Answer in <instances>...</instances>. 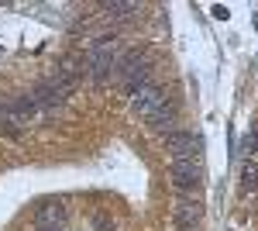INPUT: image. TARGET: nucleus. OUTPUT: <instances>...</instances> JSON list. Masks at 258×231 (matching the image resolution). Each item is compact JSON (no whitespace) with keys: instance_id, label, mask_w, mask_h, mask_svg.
<instances>
[{"instance_id":"f257e3e1","label":"nucleus","mask_w":258,"mask_h":231,"mask_svg":"<svg viewBox=\"0 0 258 231\" xmlns=\"http://www.w3.org/2000/svg\"><path fill=\"white\" fill-rule=\"evenodd\" d=\"M117 73V49H114V35H100L86 56V79L93 86H107Z\"/></svg>"},{"instance_id":"f03ea898","label":"nucleus","mask_w":258,"mask_h":231,"mask_svg":"<svg viewBox=\"0 0 258 231\" xmlns=\"http://www.w3.org/2000/svg\"><path fill=\"white\" fill-rule=\"evenodd\" d=\"M117 83L127 90V97H135L138 90L148 86V59L141 52H127L124 59H117Z\"/></svg>"},{"instance_id":"7ed1b4c3","label":"nucleus","mask_w":258,"mask_h":231,"mask_svg":"<svg viewBox=\"0 0 258 231\" xmlns=\"http://www.w3.org/2000/svg\"><path fill=\"white\" fill-rule=\"evenodd\" d=\"M169 176L179 193H197L203 183V166H200V159H179V162H172Z\"/></svg>"},{"instance_id":"20e7f679","label":"nucleus","mask_w":258,"mask_h":231,"mask_svg":"<svg viewBox=\"0 0 258 231\" xmlns=\"http://www.w3.org/2000/svg\"><path fill=\"white\" fill-rule=\"evenodd\" d=\"M200 149H203L200 135L186 131V128H176V131L165 135V152L172 155V162H179V159H200Z\"/></svg>"},{"instance_id":"39448f33","label":"nucleus","mask_w":258,"mask_h":231,"mask_svg":"<svg viewBox=\"0 0 258 231\" xmlns=\"http://www.w3.org/2000/svg\"><path fill=\"white\" fill-rule=\"evenodd\" d=\"M83 76H86V59H80V56H66L59 62V69H55V83L66 90V97L83 83Z\"/></svg>"},{"instance_id":"423d86ee","label":"nucleus","mask_w":258,"mask_h":231,"mask_svg":"<svg viewBox=\"0 0 258 231\" xmlns=\"http://www.w3.org/2000/svg\"><path fill=\"white\" fill-rule=\"evenodd\" d=\"M35 94V104H38V114H52V111H62L66 104V90H62L55 79H41L38 86L31 90Z\"/></svg>"},{"instance_id":"0eeeda50","label":"nucleus","mask_w":258,"mask_h":231,"mask_svg":"<svg viewBox=\"0 0 258 231\" xmlns=\"http://www.w3.org/2000/svg\"><path fill=\"white\" fill-rule=\"evenodd\" d=\"M165 100H169V97H165V90H159V86H152V83H148L145 90H138V94L131 97V111H135L138 117H145V121H148V117L155 114V111H159Z\"/></svg>"},{"instance_id":"6e6552de","label":"nucleus","mask_w":258,"mask_h":231,"mask_svg":"<svg viewBox=\"0 0 258 231\" xmlns=\"http://www.w3.org/2000/svg\"><path fill=\"white\" fill-rule=\"evenodd\" d=\"M48 224H66L62 200H41L38 207H35V228H48Z\"/></svg>"},{"instance_id":"1a4fd4ad","label":"nucleus","mask_w":258,"mask_h":231,"mask_svg":"<svg viewBox=\"0 0 258 231\" xmlns=\"http://www.w3.org/2000/svg\"><path fill=\"white\" fill-rule=\"evenodd\" d=\"M200 200H179L172 207V221L179 224V231H193L200 224Z\"/></svg>"},{"instance_id":"9d476101","label":"nucleus","mask_w":258,"mask_h":231,"mask_svg":"<svg viewBox=\"0 0 258 231\" xmlns=\"http://www.w3.org/2000/svg\"><path fill=\"white\" fill-rule=\"evenodd\" d=\"M7 111H11V117L18 121V124H24V121H31V117L38 114V104H35V94H18L7 100Z\"/></svg>"},{"instance_id":"9b49d317","label":"nucleus","mask_w":258,"mask_h":231,"mask_svg":"<svg viewBox=\"0 0 258 231\" xmlns=\"http://www.w3.org/2000/svg\"><path fill=\"white\" fill-rule=\"evenodd\" d=\"M176 117H179L176 104H172V100H165V104H162L159 111H155V114L148 117V124H152L155 131H162V135H169V131H176V124H179Z\"/></svg>"},{"instance_id":"f8f14e48","label":"nucleus","mask_w":258,"mask_h":231,"mask_svg":"<svg viewBox=\"0 0 258 231\" xmlns=\"http://www.w3.org/2000/svg\"><path fill=\"white\" fill-rule=\"evenodd\" d=\"M238 179H241V190H244V193L258 190V159H244V162H241Z\"/></svg>"},{"instance_id":"ddd939ff","label":"nucleus","mask_w":258,"mask_h":231,"mask_svg":"<svg viewBox=\"0 0 258 231\" xmlns=\"http://www.w3.org/2000/svg\"><path fill=\"white\" fill-rule=\"evenodd\" d=\"M103 11L114 14V18H127V14L138 11V4H117V0H110V4H103Z\"/></svg>"},{"instance_id":"4468645a","label":"nucleus","mask_w":258,"mask_h":231,"mask_svg":"<svg viewBox=\"0 0 258 231\" xmlns=\"http://www.w3.org/2000/svg\"><path fill=\"white\" fill-rule=\"evenodd\" d=\"M93 231H114V221H110L107 214H97V217H93Z\"/></svg>"},{"instance_id":"2eb2a0df","label":"nucleus","mask_w":258,"mask_h":231,"mask_svg":"<svg viewBox=\"0 0 258 231\" xmlns=\"http://www.w3.org/2000/svg\"><path fill=\"white\" fill-rule=\"evenodd\" d=\"M214 18L224 21V18H231V11H227V7H214Z\"/></svg>"},{"instance_id":"dca6fc26","label":"nucleus","mask_w":258,"mask_h":231,"mask_svg":"<svg viewBox=\"0 0 258 231\" xmlns=\"http://www.w3.org/2000/svg\"><path fill=\"white\" fill-rule=\"evenodd\" d=\"M35 231H62V224H48V228H35Z\"/></svg>"}]
</instances>
